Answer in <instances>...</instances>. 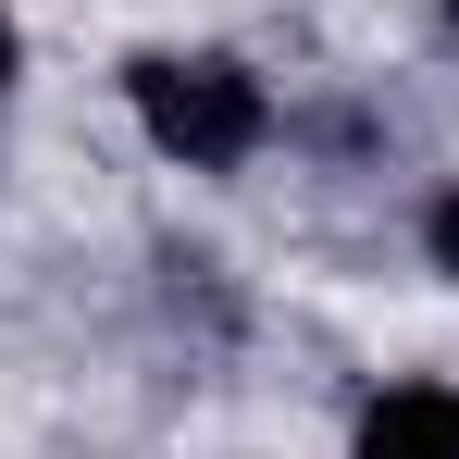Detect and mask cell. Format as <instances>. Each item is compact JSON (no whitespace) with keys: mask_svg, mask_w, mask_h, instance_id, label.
I'll return each instance as SVG.
<instances>
[{"mask_svg":"<svg viewBox=\"0 0 459 459\" xmlns=\"http://www.w3.org/2000/svg\"><path fill=\"white\" fill-rule=\"evenodd\" d=\"M0 87H13V13H0Z\"/></svg>","mask_w":459,"mask_h":459,"instance_id":"4","label":"cell"},{"mask_svg":"<svg viewBox=\"0 0 459 459\" xmlns=\"http://www.w3.org/2000/svg\"><path fill=\"white\" fill-rule=\"evenodd\" d=\"M447 25H459V0H447Z\"/></svg>","mask_w":459,"mask_h":459,"instance_id":"5","label":"cell"},{"mask_svg":"<svg viewBox=\"0 0 459 459\" xmlns=\"http://www.w3.org/2000/svg\"><path fill=\"white\" fill-rule=\"evenodd\" d=\"M422 248H435V273H459V186L435 199V212H422Z\"/></svg>","mask_w":459,"mask_h":459,"instance_id":"3","label":"cell"},{"mask_svg":"<svg viewBox=\"0 0 459 459\" xmlns=\"http://www.w3.org/2000/svg\"><path fill=\"white\" fill-rule=\"evenodd\" d=\"M125 100H137L150 150L186 161V174H224V161H248L261 137H273L261 75L224 63V50H137V63H125Z\"/></svg>","mask_w":459,"mask_h":459,"instance_id":"1","label":"cell"},{"mask_svg":"<svg viewBox=\"0 0 459 459\" xmlns=\"http://www.w3.org/2000/svg\"><path fill=\"white\" fill-rule=\"evenodd\" d=\"M360 459H459V397L447 385H385L360 410Z\"/></svg>","mask_w":459,"mask_h":459,"instance_id":"2","label":"cell"}]
</instances>
